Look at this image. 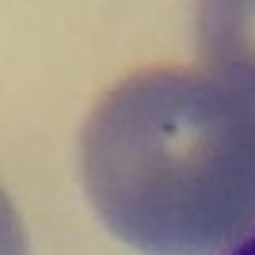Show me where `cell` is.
I'll return each mask as SVG.
<instances>
[{"instance_id": "cell-1", "label": "cell", "mask_w": 255, "mask_h": 255, "mask_svg": "<svg viewBox=\"0 0 255 255\" xmlns=\"http://www.w3.org/2000/svg\"><path fill=\"white\" fill-rule=\"evenodd\" d=\"M80 183L141 255H229L255 236V103L198 69H141L96 103Z\"/></svg>"}, {"instance_id": "cell-2", "label": "cell", "mask_w": 255, "mask_h": 255, "mask_svg": "<svg viewBox=\"0 0 255 255\" xmlns=\"http://www.w3.org/2000/svg\"><path fill=\"white\" fill-rule=\"evenodd\" d=\"M194 15L198 53L210 73L255 103V0H213Z\"/></svg>"}, {"instance_id": "cell-3", "label": "cell", "mask_w": 255, "mask_h": 255, "mask_svg": "<svg viewBox=\"0 0 255 255\" xmlns=\"http://www.w3.org/2000/svg\"><path fill=\"white\" fill-rule=\"evenodd\" d=\"M229 255H255V236H252V240H244V244L236 248V252H229Z\"/></svg>"}]
</instances>
